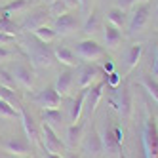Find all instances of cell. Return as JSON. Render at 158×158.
<instances>
[{
	"label": "cell",
	"mask_w": 158,
	"mask_h": 158,
	"mask_svg": "<svg viewBox=\"0 0 158 158\" xmlns=\"http://www.w3.org/2000/svg\"><path fill=\"white\" fill-rule=\"evenodd\" d=\"M19 52L27 57V61H31V65L35 69H50L55 61L53 50L46 42H42L35 35H31V32H27L19 40Z\"/></svg>",
	"instance_id": "1"
},
{
	"label": "cell",
	"mask_w": 158,
	"mask_h": 158,
	"mask_svg": "<svg viewBox=\"0 0 158 158\" xmlns=\"http://www.w3.org/2000/svg\"><path fill=\"white\" fill-rule=\"evenodd\" d=\"M141 141H143L145 158H158V120H156V116H152V114L147 116V120L143 124Z\"/></svg>",
	"instance_id": "2"
},
{
	"label": "cell",
	"mask_w": 158,
	"mask_h": 158,
	"mask_svg": "<svg viewBox=\"0 0 158 158\" xmlns=\"http://www.w3.org/2000/svg\"><path fill=\"white\" fill-rule=\"evenodd\" d=\"M40 147L44 149V152H48V154H61L63 156V152H65V143L59 139V135L50 126H46L44 122L40 126Z\"/></svg>",
	"instance_id": "3"
},
{
	"label": "cell",
	"mask_w": 158,
	"mask_h": 158,
	"mask_svg": "<svg viewBox=\"0 0 158 158\" xmlns=\"http://www.w3.org/2000/svg\"><path fill=\"white\" fill-rule=\"evenodd\" d=\"M10 73L14 74L15 82L25 88V89H31L32 86H35V71H32V65L27 63V59H15L12 69H10Z\"/></svg>",
	"instance_id": "4"
},
{
	"label": "cell",
	"mask_w": 158,
	"mask_h": 158,
	"mask_svg": "<svg viewBox=\"0 0 158 158\" xmlns=\"http://www.w3.org/2000/svg\"><path fill=\"white\" fill-rule=\"evenodd\" d=\"M149 19H151V6L149 4H137V8L133 10V14L128 19V32L131 36L141 32L149 25Z\"/></svg>",
	"instance_id": "5"
},
{
	"label": "cell",
	"mask_w": 158,
	"mask_h": 158,
	"mask_svg": "<svg viewBox=\"0 0 158 158\" xmlns=\"http://www.w3.org/2000/svg\"><path fill=\"white\" fill-rule=\"evenodd\" d=\"M74 53H76L80 59L94 63V61H97V59H103V57H105V48L99 46L95 40L86 38V40H82V42L76 44V52H74Z\"/></svg>",
	"instance_id": "6"
},
{
	"label": "cell",
	"mask_w": 158,
	"mask_h": 158,
	"mask_svg": "<svg viewBox=\"0 0 158 158\" xmlns=\"http://www.w3.org/2000/svg\"><path fill=\"white\" fill-rule=\"evenodd\" d=\"M52 29L55 31V35H57V36H69V35H73V32L78 29V17H76V14L67 12V14H63L59 17H55L53 23H52Z\"/></svg>",
	"instance_id": "7"
},
{
	"label": "cell",
	"mask_w": 158,
	"mask_h": 158,
	"mask_svg": "<svg viewBox=\"0 0 158 158\" xmlns=\"http://www.w3.org/2000/svg\"><path fill=\"white\" fill-rule=\"evenodd\" d=\"M50 21H52V15L48 12V8L46 10H35V12H31V14L25 15V19H23V23L19 25V29H23L25 32H32L38 27L50 25Z\"/></svg>",
	"instance_id": "8"
},
{
	"label": "cell",
	"mask_w": 158,
	"mask_h": 158,
	"mask_svg": "<svg viewBox=\"0 0 158 158\" xmlns=\"http://www.w3.org/2000/svg\"><path fill=\"white\" fill-rule=\"evenodd\" d=\"M112 89H114V94L110 97V105L114 107L124 118H128L131 114V97H130L128 88L126 86H122V88L118 86V88H112Z\"/></svg>",
	"instance_id": "9"
},
{
	"label": "cell",
	"mask_w": 158,
	"mask_h": 158,
	"mask_svg": "<svg viewBox=\"0 0 158 158\" xmlns=\"http://www.w3.org/2000/svg\"><path fill=\"white\" fill-rule=\"evenodd\" d=\"M101 76H103V69H101L99 65H95V63H88L78 71V86L82 89H88L89 86L99 82Z\"/></svg>",
	"instance_id": "10"
},
{
	"label": "cell",
	"mask_w": 158,
	"mask_h": 158,
	"mask_svg": "<svg viewBox=\"0 0 158 158\" xmlns=\"http://www.w3.org/2000/svg\"><path fill=\"white\" fill-rule=\"evenodd\" d=\"M61 95L55 92V88L53 86H46L44 89H40V92L36 94L35 101H36V105L42 107L44 110H50V109H59L61 107Z\"/></svg>",
	"instance_id": "11"
},
{
	"label": "cell",
	"mask_w": 158,
	"mask_h": 158,
	"mask_svg": "<svg viewBox=\"0 0 158 158\" xmlns=\"http://www.w3.org/2000/svg\"><path fill=\"white\" fill-rule=\"evenodd\" d=\"M2 147H4V152H8L10 156L25 158L31 154V143L27 139H21V137H8Z\"/></svg>",
	"instance_id": "12"
},
{
	"label": "cell",
	"mask_w": 158,
	"mask_h": 158,
	"mask_svg": "<svg viewBox=\"0 0 158 158\" xmlns=\"http://www.w3.org/2000/svg\"><path fill=\"white\" fill-rule=\"evenodd\" d=\"M21 122H23V130H25V135H27V141L35 147H40V128L36 126V122L32 120V116L25 110V107L21 109Z\"/></svg>",
	"instance_id": "13"
},
{
	"label": "cell",
	"mask_w": 158,
	"mask_h": 158,
	"mask_svg": "<svg viewBox=\"0 0 158 158\" xmlns=\"http://www.w3.org/2000/svg\"><path fill=\"white\" fill-rule=\"evenodd\" d=\"M82 151L88 152V154H94V156H99L101 152H103V143H101V135L99 131L94 128L89 130L86 137H82Z\"/></svg>",
	"instance_id": "14"
},
{
	"label": "cell",
	"mask_w": 158,
	"mask_h": 158,
	"mask_svg": "<svg viewBox=\"0 0 158 158\" xmlns=\"http://www.w3.org/2000/svg\"><path fill=\"white\" fill-rule=\"evenodd\" d=\"M103 89H105V80H99L86 89V107L89 109V112H94L97 109L101 97H103Z\"/></svg>",
	"instance_id": "15"
},
{
	"label": "cell",
	"mask_w": 158,
	"mask_h": 158,
	"mask_svg": "<svg viewBox=\"0 0 158 158\" xmlns=\"http://www.w3.org/2000/svg\"><path fill=\"white\" fill-rule=\"evenodd\" d=\"M73 84H74V73H73L71 69H67V71L59 73V76L55 78V84H53V88H55V92H57L61 97H65L67 94L71 92Z\"/></svg>",
	"instance_id": "16"
},
{
	"label": "cell",
	"mask_w": 158,
	"mask_h": 158,
	"mask_svg": "<svg viewBox=\"0 0 158 158\" xmlns=\"http://www.w3.org/2000/svg\"><path fill=\"white\" fill-rule=\"evenodd\" d=\"M53 55H55V61H59L63 65H67L69 69L78 65V55L67 46H55L53 48Z\"/></svg>",
	"instance_id": "17"
},
{
	"label": "cell",
	"mask_w": 158,
	"mask_h": 158,
	"mask_svg": "<svg viewBox=\"0 0 158 158\" xmlns=\"http://www.w3.org/2000/svg\"><path fill=\"white\" fill-rule=\"evenodd\" d=\"M99 135H101V143H103V151H107V152H110V154H118V152H120V147H122V145L116 141L114 131H112V126H107Z\"/></svg>",
	"instance_id": "18"
},
{
	"label": "cell",
	"mask_w": 158,
	"mask_h": 158,
	"mask_svg": "<svg viewBox=\"0 0 158 158\" xmlns=\"http://www.w3.org/2000/svg\"><path fill=\"white\" fill-rule=\"evenodd\" d=\"M42 120L46 126H50L55 133H59L61 126H63V112L61 109H50V110H44L42 112Z\"/></svg>",
	"instance_id": "19"
},
{
	"label": "cell",
	"mask_w": 158,
	"mask_h": 158,
	"mask_svg": "<svg viewBox=\"0 0 158 158\" xmlns=\"http://www.w3.org/2000/svg\"><path fill=\"white\" fill-rule=\"evenodd\" d=\"M103 36H105L107 48H110V50H116V48L120 46V42H122V32H120V29H116L114 25H110V23L105 25Z\"/></svg>",
	"instance_id": "20"
},
{
	"label": "cell",
	"mask_w": 158,
	"mask_h": 158,
	"mask_svg": "<svg viewBox=\"0 0 158 158\" xmlns=\"http://www.w3.org/2000/svg\"><path fill=\"white\" fill-rule=\"evenodd\" d=\"M0 99H2V101H6V103H8L10 107H14L17 112H21V109H23V103H21L19 95L15 94V89H12V88L0 86Z\"/></svg>",
	"instance_id": "21"
},
{
	"label": "cell",
	"mask_w": 158,
	"mask_h": 158,
	"mask_svg": "<svg viewBox=\"0 0 158 158\" xmlns=\"http://www.w3.org/2000/svg\"><path fill=\"white\" fill-rule=\"evenodd\" d=\"M141 55H143V44H131V46L126 50V67H128V71L135 69L141 59Z\"/></svg>",
	"instance_id": "22"
},
{
	"label": "cell",
	"mask_w": 158,
	"mask_h": 158,
	"mask_svg": "<svg viewBox=\"0 0 158 158\" xmlns=\"http://www.w3.org/2000/svg\"><path fill=\"white\" fill-rule=\"evenodd\" d=\"M107 23H110V25H114L116 29H122L124 25H128V15H126V12L124 10H120V8H110L109 12H107Z\"/></svg>",
	"instance_id": "23"
},
{
	"label": "cell",
	"mask_w": 158,
	"mask_h": 158,
	"mask_svg": "<svg viewBox=\"0 0 158 158\" xmlns=\"http://www.w3.org/2000/svg\"><path fill=\"white\" fill-rule=\"evenodd\" d=\"M82 131H84V122L78 120L71 124L69 130H67V143H69V147H76L82 141Z\"/></svg>",
	"instance_id": "24"
},
{
	"label": "cell",
	"mask_w": 158,
	"mask_h": 158,
	"mask_svg": "<svg viewBox=\"0 0 158 158\" xmlns=\"http://www.w3.org/2000/svg\"><path fill=\"white\" fill-rule=\"evenodd\" d=\"M84 105H86V89H82V92H80V95H78V97L73 101V105H71V114H69V120H71V124H74V122H78V120H80Z\"/></svg>",
	"instance_id": "25"
},
{
	"label": "cell",
	"mask_w": 158,
	"mask_h": 158,
	"mask_svg": "<svg viewBox=\"0 0 158 158\" xmlns=\"http://www.w3.org/2000/svg\"><path fill=\"white\" fill-rule=\"evenodd\" d=\"M29 10V0H12L2 6V14L4 15H12V14H23Z\"/></svg>",
	"instance_id": "26"
},
{
	"label": "cell",
	"mask_w": 158,
	"mask_h": 158,
	"mask_svg": "<svg viewBox=\"0 0 158 158\" xmlns=\"http://www.w3.org/2000/svg\"><path fill=\"white\" fill-rule=\"evenodd\" d=\"M99 25H101V19H99V14L97 12H89L86 15V21L82 25V31L86 35H94L95 31H99Z\"/></svg>",
	"instance_id": "27"
},
{
	"label": "cell",
	"mask_w": 158,
	"mask_h": 158,
	"mask_svg": "<svg viewBox=\"0 0 158 158\" xmlns=\"http://www.w3.org/2000/svg\"><path fill=\"white\" fill-rule=\"evenodd\" d=\"M0 32H4V35H12V36H17L19 32V25L15 23V21L12 17L8 15H0Z\"/></svg>",
	"instance_id": "28"
},
{
	"label": "cell",
	"mask_w": 158,
	"mask_h": 158,
	"mask_svg": "<svg viewBox=\"0 0 158 158\" xmlns=\"http://www.w3.org/2000/svg\"><path fill=\"white\" fill-rule=\"evenodd\" d=\"M31 35H35L38 40H42V42H46V44H50V42H53L55 40V31L50 27V25H44V27H38L36 31H32Z\"/></svg>",
	"instance_id": "29"
},
{
	"label": "cell",
	"mask_w": 158,
	"mask_h": 158,
	"mask_svg": "<svg viewBox=\"0 0 158 158\" xmlns=\"http://www.w3.org/2000/svg\"><path fill=\"white\" fill-rule=\"evenodd\" d=\"M48 12H50L52 19H55V17H59V15H63V14H67V12H71V10L65 6L63 0H55V2L48 4Z\"/></svg>",
	"instance_id": "30"
},
{
	"label": "cell",
	"mask_w": 158,
	"mask_h": 158,
	"mask_svg": "<svg viewBox=\"0 0 158 158\" xmlns=\"http://www.w3.org/2000/svg\"><path fill=\"white\" fill-rule=\"evenodd\" d=\"M0 86L12 88V89H15V86H17L15 78H14V74L10 73L8 69H4V67H0Z\"/></svg>",
	"instance_id": "31"
},
{
	"label": "cell",
	"mask_w": 158,
	"mask_h": 158,
	"mask_svg": "<svg viewBox=\"0 0 158 158\" xmlns=\"http://www.w3.org/2000/svg\"><path fill=\"white\" fill-rule=\"evenodd\" d=\"M143 86L147 88V92H149L151 95H152V99L158 103V80H154L152 76H143Z\"/></svg>",
	"instance_id": "32"
},
{
	"label": "cell",
	"mask_w": 158,
	"mask_h": 158,
	"mask_svg": "<svg viewBox=\"0 0 158 158\" xmlns=\"http://www.w3.org/2000/svg\"><path fill=\"white\" fill-rule=\"evenodd\" d=\"M19 114H21V112H17L14 107H10L6 101L0 99V116H2V118H17Z\"/></svg>",
	"instance_id": "33"
},
{
	"label": "cell",
	"mask_w": 158,
	"mask_h": 158,
	"mask_svg": "<svg viewBox=\"0 0 158 158\" xmlns=\"http://www.w3.org/2000/svg\"><path fill=\"white\" fill-rule=\"evenodd\" d=\"M105 84H107V86H110V88H118V86H120V76H118L114 71H112V73H109V74H107V80H105Z\"/></svg>",
	"instance_id": "34"
},
{
	"label": "cell",
	"mask_w": 158,
	"mask_h": 158,
	"mask_svg": "<svg viewBox=\"0 0 158 158\" xmlns=\"http://www.w3.org/2000/svg\"><path fill=\"white\" fill-rule=\"evenodd\" d=\"M17 42V38L15 36H12V35H4V32H0V46H6V48H10L12 44H15Z\"/></svg>",
	"instance_id": "35"
},
{
	"label": "cell",
	"mask_w": 158,
	"mask_h": 158,
	"mask_svg": "<svg viewBox=\"0 0 158 158\" xmlns=\"http://www.w3.org/2000/svg\"><path fill=\"white\" fill-rule=\"evenodd\" d=\"M10 59H14V52L6 46H0V63H6Z\"/></svg>",
	"instance_id": "36"
},
{
	"label": "cell",
	"mask_w": 158,
	"mask_h": 158,
	"mask_svg": "<svg viewBox=\"0 0 158 158\" xmlns=\"http://www.w3.org/2000/svg\"><path fill=\"white\" fill-rule=\"evenodd\" d=\"M114 4H116V8H120V10H130V8H133L135 4H137V0H114Z\"/></svg>",
	"instance_id": "37"
},
{
	"label": "cell",
	"mask_w": 158,
	"mask_h": 158,
	"mask_svg": "<svg viewBox=\"0 0 158 158\" xmlns=\"http://www.w3.org/2000/svg\"><path fill=\"white\" fill-rule=\"evenodd\" d=\"M89 2H92V0H80V4H78V8L82 10V14H89Z\"/></svg>",
	"instance_id": "38"
},
{
	"label": "cell",
	"mask_w": 158,
	"mask_h": 158,
	"mask_svg": "<svg viewBox=\"0 0 158 158\" xmlns=\"http://www.w3.org/2000/svg\"><path fill=\"white\" fill-rule=\"evenodd\" d=\"M101 69H103V73H112V71H114V65H112V61L110 59H105V63H103V67H101Z\"/></svg>",
	"instance_id": "39"
},
{
	"label": "cell",
	"mask_w": 158,
	"mask_h": 158,
	"mask_svg": "<svg viewBox=\"0 0 158 158\" xmlns=\"http://www.w3.org/2000/svg\"><path fill=\"white\" fill-rule=\"evenodd\" d=\"M63 2H65V6L69 10H76L78 4H80V0H63Z\"/></svg>",
	"instance_id": "40"
},
{
	"label": "cell",
	"mask_w": 158,
	"mask_h": 158,
	"mask_svg": "<svg viewBox=\"0 0 158 158\" xmlns=\"http://www.w3.org/2000/svg\"><path fill=\"white\" fill-rule=\"evenodd\" d=\"M44 158H63L61 154H48V152H44Z\"/></svg>",
	"instance_id": "41"
},
{
	"label": "cell",
	"mask_w": 158,
	"mask_h": 158,
	"mask_svg": "<svg viewBox=\"0 0 158 158\" xmlns=\"http://www.w3.org/2000/svg\"><path fill=\"white\" fill-rule=\"evenodd\" d=\"M65 158H80V154H78V152H69Z\"/></svg>",
	"instance_id": "42"
},
{
	"label": "cell",
	"mask_w": 158,
	"mask_h": 158,
	"mask_svg": "<svg viewBox=\"0 0 158 158\" xmlns=\"http://www.w3.org/2000/svg\"><path fill=\"white\" fill-rule=\"evenodd\" d=\"M154 73L158 74V53H156V61H154Z\"/></svg>",
	"instance_id": "43"
},
{
	"label": "cell",
	"mask_w": 158,
	"mask_h": 158,
	"mask_svg": "<svg viewBox=\"0 0 158 158\" xmlns=\"http://www.w3.org/2000/svg\"><path fill=\"white\" fill-rule=\"evenodd\" d=\"M8 2H12V0H0V8H2L4 4H8Z\"/></svg>",
	"instance_id": "44"
},
{
	"label": "cell",
	"mask_w": 158,
	"mask_h": 158,
	"mask_svg": "<svg viewBox=\"0 0 158 158\" xmlns=\"http://www.w3.org/2000/svg\"><path fill=\"white\" fill-rule=\"evenodd\" d=\"M0 158H10V154L8 152H0Z\"/></svg>",
	"instance_id": "45"
},
{
	"label": "cell",
	"mask_w": 158,
	"mask_h": 158,
	"mask_svg": "<svg viewBox=\"0 0 158 158\" xmlns=\"http://www.w3.org/2000/svg\"><path fill=\"white\" fill-rule=\"evenodd\" d=\"M137 4H149V0H137Z\"/></svg>",
	"instance_id": "46"
},
{
	"label": "cell",
	"mask_w": 158,
	"mask_h": 158,
	"mask_svg": "<svg viewBox=\"0 0 158 158\" xmlns=\"http://www.w3.org/2000/svg\"><path fill=\"white\" fill-rule=\"evenodd\" d=\"M52 2H55V0H46V4H52Z\"/></svg>",
	"instance_id": "47"
},
{
	"label": "cell",
	"mask_w": 158,
	"mask_h": 158,
	"mask_svg": "<svg viewBox=\"0 0 158 158\" xmlns=\"http://www.w3.org/2000/svg\"><path fill=\"white\" fill-rule=\"evenodd\" d=\"M0 15H2V8H0Z\"/></svg>",
	"instance_id": "48"
},
{
	"label": "cell",
	"mask_w": 158,
	"mask_h": 158,
	"mask_svg": "<svg viewBox=\"0 0 158 158\" xmlns=\"http://www.w3.org/2000/svg\"><path fill=\"white\" fill-rule=\"evenodd\" d=\"M156 14H158V12H156Z\"/></svg>",
	"instance_id": "49"
}]
</instances>
